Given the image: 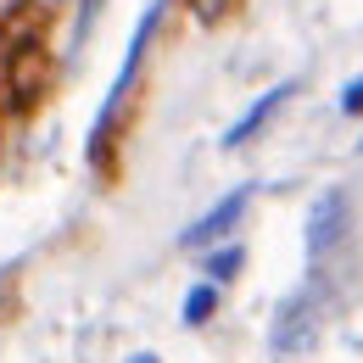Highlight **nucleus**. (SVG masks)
<instances>
[{
  "label": "nucleus",
  "instance_id": "1",
  "mask_svg": "<svg viewBox=\"0 0 363 363\" xmlns=\"http://www.w3.org/2000/svg\"><path fill=\"white\" fill-rule=\"evenodd\" d=\"M45 90H50V56L40 45H23L11 56V95H17V106L40 101Z\"/></svg>",
  "mask_w": 363,
  "mask_h": 363
},
{
  "label": "nucleus",
  "instance_id": "2",
  "mask_svg": "<svg viewBox=\"0 0 363 363\" xmlns=\"http://www.w3.org/2000/svg\"><path fill=\"white\" fill-rule=\"evenodd\" d=\"M246 201H252V190H235V196H224L207 218H196V224L184 229V246H213V240H224L229 229L240 224V213H246Z\"/></svg>",
  "mask_w": 363,
  "mask_h": 363
},
{
  "label": "nucleus",
  "instance_id": "3",
  "mask_svg": "<svg viewBox=\"0 0 363 363\" xmlns=\"http://www.w3.org/2000/svg\"><path fill=\"white\" fill-rule=\"evenodd\" d=\"M341 224H347V196L341 190H324L313 207V218H308V252H330V240H341Z\"/></svg>",
  "mask_w": 363,
  "mask_h": 363
},
{
  "label": "nucleus",
  "instance_id": "4",
  "mask_svg": "<svg viewBox=\"0 0 363 363\" xmlns=\"http://www.w3.org/2000/svg\"><path fill=\"white\" fill-rule=\"evenodd\" d=\"M285 95H291V84H274L269 95H257V101H252V112H246V118H240V123L224 135V145H246V140H252V135H257V129L274 118V112L285 106Z\"/></svg>",
  "mask_w": 363,
  "mask_h": 363
},
{
  "label": "nucleus",
  "instance_id": "5",
  "mask_svg": "<svg viewBox=\"0 0 363 363\" xmlns=\"http://www.w3.org/2000/svg\"><path fill=\"white\" fill-rule=\"evenodd\" d=\"M213 308H218V291H213V285H196V291L184 296V324H201Z\"/></svg>",
  "mask_w": 363,
  "mask_h": 363
},
{
  "label": "nucleus",
  "instance_id": "6",
  "mask_svg": "<svg viewBox=\"0 0 363 363\" xmlns=\"http://www.w3.org/2000/svg\"><path fill=\"white\" fill-rule=\"evenodd\" d=\"M235 269H240V246H229V252H213V263H207V274H213V279H229Z\"/></svg>",
  "mask_w": 363,
  "mask_h": 363
},
{
  "label": "nucleus",
  "instance_id": "7",
  "mask_svg": "<svg viewBox=\"0 0 363 363\" xmlns=\"http://www.w3.org/2000/svg\"><path fill=\"white\" fill-rule=\"evenodd\" d=\"M341 112H347V118H358V112H363V79H352V84H347V95H341Z\"/></svg>",
  "mask_w": 363,
  "mask_h": 363
},
{
  "label": "nucleus",
  "instance_id": "8",
  "mask_svg": "<svg viewBox=\"0 0 363 363\" xmlns=\"http://www.w3.org/2000/svg\"><path fill=\"white\" fill-rule=\"evenodd\" d=\"M224 11H229V0H196V17H201V23H218Z\"/></svg>",
  "mask_w": 363,
  "mask_h": 363
},
{
  "label": "nucleus",
  "instance_id": "9",
  "mask_svg": "<svg viewBox=\"0 0 363 363\" xmlns=\"http://www.w3.org/2000/svg\"><path fill=\"white\" fill-rule=\"evenodd\" d=\"M11 6H17V0H0V23H6V17H11Z\"/></svg>",
  "mask_w": 363,
  "mask_h": 363
},
{
  "label": "nucleus",
  "instance_id": "10",
  "mask_svg": "<svg viewBox=\"0 0 363 363\" xmlns=\"http://www.w3.org/2000/svg\"><path fill=\"white\" fill-rule=\"evenodd\" d=\"M129 363H157V358H151V352H140V358H129Z\"/></svg>",
  "mask_w": 363,
  "mask_h": 363
}]
</instances>
